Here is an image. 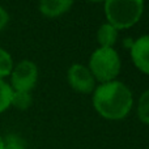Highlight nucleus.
Here are the masks:
<instances>
[{"instance_id":"7","label":"nucleus","mask_w":149,"mask_h":149,"mask_svg":"<svg viewBox=\"0 0 149 149\" xmlns=\"http://www.w3.org/2000/svg\"><path fill=\"white\" fill-rule=\"evenodd\" d=\"M72 5L71 0H43L39 3V10L46 17H58L68 12Z\"/></svg>"},{"instance_id":"1","label":"nucleus","mask_w":149,"mask_h":149,"mask_svg":"<svg viewBox=\"0 0 149 149\" xmlns=\"http://www.w3.org/2000/svg\"><path fill=\"white\" fill-rule=\"evenodd\" d=\"M134 105L132 92L120 81L101 84L93 94V106L102 118L119 120L128 115Z\"/></svg>"},{"instance_id":"11","label":"nucleus","mask_w":149,"mask_h":149,"mask_svg":"<svg viewBox=\"0 0 149 149\" xmlns=\"http://www.w3.org/2000/svg\"><path fill=\"white\" fill-rule=\"evenodd\" d=\"M13 89L9 84L0 80V113L5 111L10 106V98H12Z\"/></svg>"},{"instance_id":"9","label":"nucleus","mask_w":149,"mask_h":149,"mask_svg":"<svg viewBox=\"0 0 149 149\" xmlns=\"http://www.w3.org/2000/svg\"><path fill=\"white\" fill-rule=\"evenodd\" d=\"M33 98H31L30 92H17L13 90L12 98H10V106H15L18 110H26L30 107Z\"/></svg>"},{"instance_id":"14","label":"nucleus","mask_w":149,"mask_h":149,"mask_svg":"<svg viewBox=\"0 0 149 149\" xmlns=\"http://www.w3.org/2000/svg\"><path fill=\"white\" fill-rule=\"evenodd\" d=\"M8 21H9V15H8V12L4 8L0 7V30H3L7 26Z\"/></svg>"},{"instance_id":"10","label":"nucleus","mask_w":149,"mask_h":149,"mask_svg":"<svg viewBox=\"0 0 149 149\" xmlns=\"http://www.w3.org/2000/svg\"><path fill=\"white\" fill-rule=\"evenodd\" d=\"M137 116L145 124H149V89L141 94L137 105Z\"/></svg>"},{"instance_id":"6","label":"nucleus","mask_w":149,"mask_h":149,"mask_svg":"<svg viewBox=\"0 0 149 149\" xmlns=\"http://www.w3.org/2000/svg\"><path fill=\"white\" fill-rule=\"evenodd\" d=\"M131 58L143 73L149 74V36H143L132 43Z\"/></svg>"},{"instance_id":"13","label":"nucleus","mask_w":149,"mask_h":149,"mask_svg":"<svg viewBox=\"0 0 149 149\" xmlns=\"http://www.w3.org/2000/svg\"><path fill=\"white\" fill-rule=\"evenodd\" d=\"M3 149H26V144L18 135H7L3 139Z\"/></svg>"},{"instance_id":"8","label":"nucleus","mask_w":149,"mask_h":149,"mask_svg":"<svg viewBox=\"0 0 149 149\" xmlns=\"http://www.w3.org/2000/svg\"><path fill=\"white\" fill-rule=\"evenodd\" d=\"M118 38V30L110 24H103L97 31V41L101 47H113Z\"/></svg>"},{"instance_id":"5","label":"nucleus","mask_w":149,"mask_h":149,"mask_svg":"<svg viewBox=\"0 0 149 149\" xmlns=\"http://www.w3.org/2000/svg\"><path fill=\"white\" fill-rule=\"evenodd\" d=\"M68 82L71 88L79 93H90L94 89L95 80L89 68L82 64H72L68 70Z\"/></svg>"},{"instance_id":"4","label":"nucleus","mask_w":149,"mask_h":149,"mask_svg":"<svg viewBox=\"0 0 149 149\" xmlns=\"http://www.w3.org/2000/svg\"><path fill=\"white\" fill-rule=\"evenodd\" d=\"M38 79V68L31 60H21L10 72L12 89L17 92H30L36 86Z\"/></svg>"},{"instance_id":"3","label":"nucleus","mask_w":149,"mask_h":149,"mask_svg":"<svg viewBox=\"0 0 149 149\" xmlns=\"http://www.w3.org/2000/svg\"><path fill=\"white\" fill-rule=\"evenodd\" d=\"M89 71L102 84L114 81L120 71V59L113 47H100L89 59Z\"/></svg>"},{"instance_id":"2","label":"nucleus","mask_w":149,"mask_h":149,"mask_svg":"<svg viewBox=\"0 0 149 149\" xmlns=\"http://www.w3.org/2000/svg\"><path fill=\"white\" fill-rule=\"evenodd\" d=\"M143 12L144 1L141 0H107L105 3V15L111 26L128 29L137 24Z\"/></svg>"},{"instance_id":"12","label":"nucleus","mask_w":149,"mask_h":149,"mask_svg":"<svg viewBox=\"0 0 149 149\" xmlns=\"http://www.w3.org/2000/svg\"><path fill=\"white\" fill-rule=\"evenodd\" d=\"M12 70H13L12 56L9 55V52L7 50L0 47V80H3V77L10 74Z\"/></svg>"},{"instance_id":"15","label":"nucleus","mask_w":149,"mask_h":149,"mask_svg":"<svg viewBox=\"0 0 149 149\" xmlns=\"http://www.w3.org/2000/svg\"><path fill=\"white\" fill-rule=\"evenodd\" d=\"M3 145H4V143H3V137L0 136V149H3Z\"/></svg>"}]
</instances>
